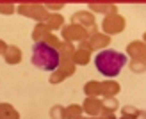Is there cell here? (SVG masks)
Here are the masks:
<instances>
[{
    "mask_svg": "<svg viewBox=\"0 0 146 119\" xmlns=\"http://www.w3.org/2000/svg\"><path fill=\"white\" fill-rule=\"evenodd\" d=\"M32 64L43 71H54L59 66V52L52 44L38 41L32 46Z\"/></svg>",
    "mask_w": 146,
    "mask_h": 119,
    "instance_id": "cell-2",
    "label": "cell"
},
{
    "mask_svg": "<svg viewBox=\"0 0 146 119\" xmlns=\"http://www.w3.org/2000/svg\"><path fill=\"white\" fill-rule=\"evenodd\" d=\"M125 64H127L125 54L116 50H104L94 59V66L104 77H118Z\"/></svg>",
    "mask_w": 146,
    "mask_h": 119,
    "instance_id": "cell-1",
    "label": "cell"
}]
</instances>
